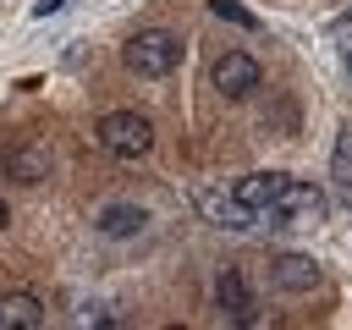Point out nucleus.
<instances>
[{"label":"nucleus","mask_w":352,"mask_h":330,"mask_svg":"<svg viewBox=\"0 0 352 330\" xmlns=\"http://www.w3.org/2000/svg\"><path fill=\"white\" fill-rule=\"evenodd\" d=\"M324 209H330L324 187L280 176V182H275V192H270V204L258 209V220H275V226H319V220H324Z\"/></svg>","instance_id":"f257e3e1"},{"label":"nucleus","mask_w":352,"mask_h":330,"mask_svg":"<svg viewBox=\"0 0 352 330\" xmlns=\"http://www.w3.org/2000/svg\"><path fill=\"white\" fill-rule=\"evenodd\" d=\"M126 66H132L138 77H165V72L182 66V38H176L170 28H143V33H132V44H126Z\"/></svg>","instance_id":"f03ea898"},{"label":"nucleus","mask_w":352,"mask_h":330,"mask_svg":"<svg viewBox=\"0 0 352 330\" xmlns=\"http://www.w3.org/2000/svg\"><path fill=\"white\" fill-rule=\"evenodd\" d=\"M99 143H104V154H116V160H138V154H148V143H154V121L138 116V110H110V116L99 121Z\"/></svg>","instance_id":"7ed1b4c3"},{"label":"nucleus","mask_w":352,"mask_h":330,"mask_svg":"<svg viewBox=\"0 0 352 330\" xmlns=\"http://www.w3.org/2000/svg\"><path fill=\"white\" fill-rule=\"evenodd\" d=\"M209 82H214L226 99H248V94L264 82V72H258V60H253V55H242V50H226V55L209 66Z\"/></svg>","instance_id":"20e7f679"},{"label":"nucleus","mask_w":352,"mask_h":330,"mask_svg":"<svg viewBox=\"0 0 352 330\" xmlns=\"http://www.w3.org/2000/svg\"><path fill=\"white\" fill-rule=\"evenodd\" d=\"M214 302H220V314H226V319H236V324H248V319H253V292H248V280H242L236 270H226V275L214 280Z\"/></svg>","instance_id":"39448f33"},{"label":"nucleus","mask_w":352,"mask_h":330,"mask_svg":"<svg viewBox=\"0 0 352 330\" xmlns=\"http://www.w3.org/2000/svg\"><path fill=\"white\" fill-rule=\"evenodd\" d=\"M275 286L280 292H314L319 286V264L314 258H302V253H286V258H275Z\"/></svg>","instance_id":"423d86ee"},{"label":"nucleus","mask_w":352,"mask_h":330,"mask_svg":"<svg viewBox=\"0 0 352 330\" xmlns=\"http://www.w3.org/2000/svg\"><path fill=\"white\" fill-rule=\"evenodd\" d=\"M44 324V302L28 297V292H11L0 297V330H38Z\"/></svg>","instance_id":"0eeeda50"},{"label":"nucleus","mask_w":352,"mask_h":330,"mask_svg":"<svg viewBox=\"0 0 352 330\" xmlns=\"http://www.w3.org/2000/svg\"><path fill=\"white\" fill-rule=\"evenodd\" d=\"M275 182H280V170H258V176H242L236 187H231V198L248 209V220H258V209L270 204V192H275Z\"/></svg>","instance_id":"6e6552de"},{"label":"nucleus","mask_w":352,"mask_h":330,"mask_svg":"<svg viewBox=\"0 0 352 330\" xmlns=\"http://www.w3.org/2000/svg\"><path fill=\"white\" fill-rule=\"evenodd\" d=\"M198 209H204V220H214V226H248V209L231 198V192H198Z\"/></svg>","instance_id":"1a4fd4ad"},{"label":"nucleus","mask_w":352,"mask_h":330,"mask_svg":"<svg viewBox=\"0 0 352 330\" xmlns=\"http://www.w3.org/2000/svg\"><path fill=\"white\" fill-rule=\"evenodd\" d=\"M143 226V209H126V204H110L104 214H99V231L104 236H126V231H138Z\"/></svg>","instance_id":"9d476101"},{"label":"nucleus","mask_w":352,"mask_h":330,"mask_svg":"<svg viewBox=\"0 0 352 330\" xmlns=\"http://www.w3.org/2000/svg\"><path fill=\"white\" fill-rule=\"evenodd\" d=\"M11 170H16L22 182H38V176L50 170V154H44V148H16V154H11Z\"/></svg>","instance_id":"9b49d317"},{"label":"nucleus","mask_w":352,"mask_h":330,"mask_svg":"<svg viewBox=\"0 0 352 330\" xmlns=\"http://www.w3.org/2000/svg\"><path fill=\"white\" fill-rule=\"evenodd\" d=\"M209 6H214V16H226V22H236V28H258V16L242 11L236 0H209Z\"/></svg>","instance_id":"f8f14e48"},{"label":"nucleus","mask_w":352,"mask_h":330,"mask_svg":"<svg viewBox=\"0 0 352 330\" xmlns=\"http://www.w3.org/2000/svg\"><path fill=\"white\" fill-rule=\"evenodd\" d=\"M336 182L352 187V176H346V132H341V143H336Z\"/></svg>","instance_id":"ddd939ff"},{"label":"nucleus","mask_w":352,"mask_h":330,"mask_svg":"<svg viewBox=\"0 0 352 330\" xmlns=\"http://www.w3.org/2000/svg\"><path fill=\"white\" fill-rule=\"evenodd\" d=\"M60 6H66V0H33V16H55Z\"/></svg>","instance_id":"4468645a"},{"label":"nucleus","mask_w":352,"mask_h":330,"mask_svg":"<svg viewBox=\"0 0 352 330\" xmlns=\"http://www.w3.org/2000/svg\"><path fill=\"white\" fill-rule=\"evenodd\" d=\"M6 220H11V209H6V204H0V226H6Z\"/></svg>","instance_id":"2eb2a0df"}]
</instances>
